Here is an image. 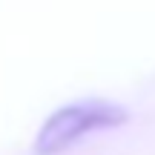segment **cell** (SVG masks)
Wrapping results in <instances>:
<instances>
[{
    "mask_svg": "<svg viewBox=\"0 0 155 155\" xmlns=\"http://www.w3.org/2000/svg\"><path fill=\"white\" fill-rule=\"evenodd\" d=\"M124 118H127L124 109L104 104V101L63 106V109L52 112L46 118V124L40 127L38 138H35V155H61V152L72 150L83 135L118 127Z\"/></svg>",
    "mask_w": 155,
    "mask_h": 155,
    "instance_id": "1",
    "label": "cell"
}]
</instances>
